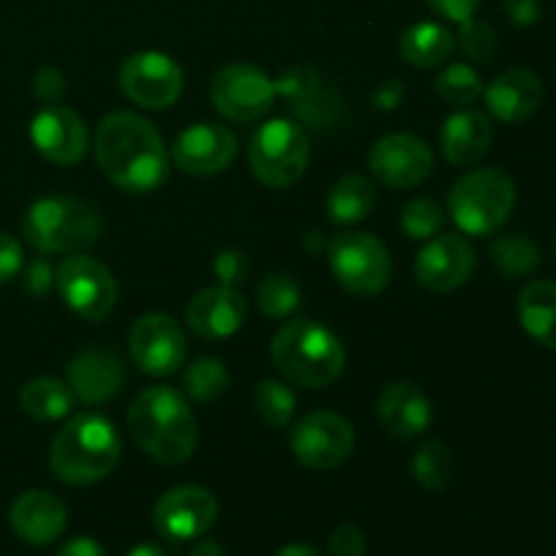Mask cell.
Segmentation results:
<instances>
[{"mask_svg": "<svg viewBox=\"0 0 556 556\" xmlns=\"http://www.w3.org/2000/svg\"><path fill=\"white\" fill-rule=\"evenodd\" d=\"M58 291L63 302L68 304L71 313L79 315L81 320H98L106 318L117 304V280L109 271L106 264L85 253H71L68 258L60 264L58 275Z\"/></svg>", "mask_w": 556, "mask_h": 556, "instance_id": "obj_9", "label": "cell"}, {"mask_svg": "<svg viewBox=\"0 0 556 556\" xmlns=\"http://www.w3.org/2000/svg\"><path fill=\"white\" fill-rule=\"evenodd\" d=\"M123 443L109 418L81 413L71 418L52 440L49 467L68 486H90L117 467Z\"/></svg>", "mask_w": 556, "mask_h": 556, "instance_id": "obj_4", "label": "cell"}, {"mask_svg": "<svg viewBox=\"0 0 556 556\" xmlns=\"http://www.w3.org/2000/svg\"><path fill=\"white\" fill-rule=\"evenodd\" d=\"M543 96L546 90H543L541 76L525 68L505 71L483 87L489 114L505 125H519L530 119L541 109Z\"/></svg>", "mask_w": 556, "mask_h": 556, "instance_id": "obj_21", "label": "cell"}, {"mask_svg": "<svg viewBox=\"0 0 556 556\" xmlns=\"http://www.w3.org/2000/svg\"><path fill=\"white\" fill-rule=\"evenodd\" d=\"M494 141V128L489 117L478 109H459V112L448 114L440 130V147H443V157L454 166H472V163L483 161Z\"/></svg>", "mask_w": 556, "mask_h": 556, "instance_id": "obj_24", "label": "cell"}, {"mask_svg": "<svg viewBox=\"0 0 556 556\" xmlns=\"http://www.w3.org/2000/svg\"><path fill=\"white\" fill-rule=\"evenodd\" d=\"M402 96H405V87H402V81L391 79V81H386V85H380V90L375 92L372 103H375V109H380V112H391V109L400 106Z\"/></svg>", "mask_w": 556, "mask_h": 556, "instance_id": "obj_44", "label": "cell"}, {"mask_svg": "<svg viewBox=\"0 0 556 556\" xmlns=\"http://www.w3.org/2000/svg\"><path fill=\"white\" fill-rule=\"evenodd\" d=\"M434 87H438V96L443 98L445 103L459 109L470 106V103H476L478 98L483 96L481 76H478V71L467 63L445 65V68L440 71Z\"/></svg>", "mask_w": 556, "mask_h": 556, "instance_id": "obj_33", "label": "cell"}, {"mask_svg": "<svg viewBox=\"0 0 556 556\" xmlns=\"http://www.w3.org/2000/svg\"><path fill=\"white\" fill-rule=\"evenodd\" d=\"M375 206V185L364 174H348L326 199V215L334 226H356L372 212Z\"/></svg>", "mask_w": 556, "mask_h": 556, "instance_id": "obj_27", "label": "cell"}, {"mask_svg": "<svg viewBox=\"0 0 556 556\" xmlns=\"http://www.w3.org/2000/svg\"><path fill=\"white\" fill-rule=\"evenodd\" d=\"M427 3L429 9L438 16H443V20L465 22L470 20V16H476L478 5H481L483 0H427Z\"/></svg>", "mask_w": 556, "mask_h": 556, "instance_id": "obj_41", "label": "cell"}, {"mask_svg": "<svg viewBox=\"0 0 556 556\" xmlns=\"http://www.w3.org/2000/svg\"><path fill=\"white\" fill-rule=\"evenodd\" d=\"M11 530L20 541L30 543V546H47V543L58 541L68 527V510H65L63 500L54 494L33 489V492L20 494L11 505Z\"/></svg>", "mask_w": 556, "mask_h": 556, "instance_id": "obj_22", "label": "cell"}, {"mask_svg": "<svg viewBox=\"0 0 556 556\" xmlns=\"http://www.w3.org/2000/svg\"><path fill=\"white\" fill-rule=\"evenodd\" d=\"M492 264L505 277H527L541 266V248L530 237L508 233L492 244Z\"/></svg>", "mask_w": 556, "mask_h": 556, "instance_id": "obj_30", "label": "cell"}, {"mask_svg": "<svg viewBox=\"0 0 556 556\" xmlns=\"http://www.w3.org/2000/svg\"><path fill=\"white\" fill-rule=\"evenodd\" d=\"M432 150L413 134H389L369 150V172L389 188H416L432 174Z\"/></svg>", "mask_w": 556, "mask_h": 556, "instance_id": "obj_15", "label": "cell"}, {"mask_svg": "<svg viewBox=\"0 0 556 556\" xmlns=\"http://www.w3.org/2000/svg\"><path fill=\"white\" fill-rule=\"evenodd\" d=\"M275 556H320V552L315 546H309V543H288Z\"/></svg>", "mask_w": 556, "mask_h": 556, "instance_id": "obj_46", "label": "cell"}, {"mask_svg": "<svg viewBox=\"0 0 556 556\" xmlns=\"http://www.w3.org/2000/svg\"><path fill=\"white\" fill-rule=\"evenodd\" d=\"M299 304H302V288L293 282V277L275 271V275H266L258 282V307L264 309L266 318H293Z\"/></svg>", "mask_w": 556, "mask_h": 556, "instance_id": "obj_31", "label": "cell"}, {"mask_svg": "<svg viewBox=\"0 0 556 556\" xmlns=\"http://www.w3.org/2000/svg\"><path fill=\"white\" fill-rule=\"evenodd\" d=\"M516 206V182L500 168H476L456 179L448 212L456 228L470 237H489L508 223Z\"/></svg>", "mask_w": 556, "mask_h": 556, "instance_id": "obj_6", "label": "cell"}, {"mask_svg": "<svg viewBox=\"0 0 556 556\" xmlns=\"http://www.w3.org/2000/svg\"><path fill=\"white\" fill-rule=\"evenodd\" d=\"M253 405L255 413L275 429L288 427L296 416V394L282 380H261L253 394Z\"/></svg>", "mask_w": 556, "mask_h": 556, "instance_id": "obj_32", "label": "cell"}, {"mask_svg": "<svg viewBox=\"0 0 556 556\" xmlns=\"http://www.w3.org/2000/svg\"><path fill=\"white\" fill-rule=\"evenodd\" d=\"M190 556H226V554H223L220 543H215V541H201V543H195L193 552H190Z\"/></svg>", "mask_w": 556, "mask_h": 556, "instance_id": "obj_47", "label": "cell"}, {"mask_svg": "<svg viewBox=\"0 0 556 556\" xmlns=\"http://www.w3.org/2000/svg\"><path fill=\"white\" fill-rule=\"evenodd\" d=\"M215 271L223 286H233V282L244 280V275H248V258L239 250H223L215 258Z\"/></svg>", "mask_w": 556, "mask_h": 556, "instance_id": "obj_39", "label": "cell"}, {"mask_svg": "<svg viewBox=\"0 0 556 556\" xmlns=\"http://www.w3.org/2000/svg\"><path fill=\"white\" fill-rule=\"evenodd\" d=\"M237 157V136L226 125L195 123L185 128L172 144V161L190 177H215Z\"/></svg>", "mask_w": 556, "mask_h": 556, "instance_id": "obj_17", "label": "cell"}, {"mask_svg": "<svg viewBox=\"0 0 556 556\" xmlns=\"http://www.w3.org/2000/svg\"><path fill=\"white\" fill-rule=\"evenodd\" d=\"M68 386L87 405H103L119 394L125 383L123 358L106 348H87L68 362Z\"/></svg>", "mask_w": 556, "mask_h": 556, "instance_id": "obj_20", "label": "cell"}, {"mask_svg": "<svg viewBox=\"0 0 556 556\" xmlns=\"http://www.w3.org/2000/svg\"><path fill=\"white\" fill-rule=\"evenodd\" d=\"M250 168L271 190L291 188L309 166V139L291 119H269L250 139Z\"/></svg>", "mask_w": 556, "mask_h": 556, "instance_id": "obj_7", "label": "cell"}, {"mask_svg": "<svg viewBox=\"0 0 556 556\" xmlns=\"http://www.w3.org/2000/svg\"><path fill=\"white\" fill-rule=\"evenodd\" d=\"M92 147L101 172L123 193H152L168 179V150L163 136L141 114H106L98 123Z\"/></svg>", "mask_w": 556, "mask_h": 556, "instance_id": "obj_1", "label": "cell"}, {"mask_svg": "<svg viewBox=\"0 0 556 556\" xmlns=\"http://www.w3.org/2000/svg\"><path fill=\"white\" fill-rule=\"evenodd\" d=\"M353 445H356V432L340 413H307L291 429L293 456L309 470H334L342 462H348Z\"/></svg>", "mask_w": 556, "mask_h": 556, "instance_id": "obj_12", "label": "cell"}, {"mask_svg": "<svg viewBox=\"0 0 556 556\" xmlns=\"http://www.w3.org/2000/svg\"><path fill=\"white\" fill-rule=\"evenodd\" d=\"M271 364L302 389H324L345 369L340 337L313 318H291L271 337Z\"/></svg>", "mask_w": 556, "mask_h": 556, "instance_id": "obj_3", "label": "cell"}, {"mask_svg": "<svg viewBox=\"0 0 556 556\" xmlns=\"http://www.w3.org/2000/svg\"><path fill=\"white\" fill-rule=\"evenodd\" d=\"M119 90L141 109H168L182 98L185 71L163 52H136L119 65Z\"/></svg>", "mask_w": 556, "mask_h": 556, "instance_id": "obj_11", "label": "cell"}, {"mask_svg": "<svg viewBox=\"0 0 556 556\" xmlns=\"http://www.w3.org/2000/svg\"><path fill=\"white\" fill-rule=\"evenodd\" d=\"M130 358L141 372L152 378L174 375L188 356V340L185 331L172 315L147 313L134 324L128 337Z\"/></svg>", "mask_w": 556, "mask_h": 556, "instance_id": "obj_13", "label": "cell"}, {"mask_svg": "<svg viewBox=\"0 0 556 556\" xmlns=\"http://www.w3.org/2000/svg\"><path fill=\"white\" fill-rule=\"evenodd\" d=\"M456 36L443 22H416L400 38V54L413 68H438L451 60Z\"/></svg>", "mask_w": 556, "mask_h": 556, "instance_id": "obj_25", "label": "cell"}, {"mask_svg": "<svg viewBox=\"0 0 556 556\" xmlns=\"http://www.w3.org/2000/svg\"><path fill=\"white\" fill-rule=\"evenodd\" d=\"M519 320L538 345L556 351V282L535 280L521 288Z\"/></svg>", "mask_w": 556, "mask_h": 556, "instance_id": "obj_26", "label": "cell"}, {"mask_svg": "<svg viewBox=\"0 0 556 556\" xmlns=\"http://www.w3.org/2000/svg\"><path fill=\"white\" fill-rule=\"evenodd\" d=\"M74 402L76 394L71 391V386L60 383L54 378L30 380L20 394L22 410L36 418V421H58V418L68 416Z\"/></svg>", "mask_w": 556, "mask_h": 556, "instance_id": "obj_28", "label": "cell"}, {"mask_svg": "<svg viewBox=\"0 0 556 556\" xmlns=\"http://www.w3.org/2000/svg\"><path fill=\"white\" fill-rule=\"evenodd\" d=\"M128 429L136 445L161 465H182L199 443V427L188 400L168 386H152L130 402Z\"/></svg>", "mask_w": 556, "mask_h": 556, "instance_id": "obj_2", "label": "cell"}, {"mask_svg": "<svg viewBox=\"0 0 556 556\" xmlns=\"http://www.w3.org/2000/svg\"><path fill=\"white\" fill-rule=\"evenodd\" d=\"M185 394L195 402H212L226 394L228 389V369L220 358L204 356L188 367L182 378Z\"/></svg>", "mask_w": 556, "mask_h": 556, "instance_id": "obj_34", "label": "cell"}, {"mask_svg": "<svg viewBox=\"0 0 556 556\" xmlns=\"http://www.w3.org/2000/svg\"><path fill=\"white\" fill-rule=\"evenodd\" d=\"M456 462L454 454L445 443L440 440H429L427 445L416 451L413 456V476L429 492H443L451 481H454Z\"/></svg>", "mask_w": 556, "mask_h": 556, "instance_id": "obj_29", "label": "cell"}, {"mask_svg": "<svg viewBox=\"0 0 556 556\" xmlns=\"http://www.w3.org/2000/svg\"><path fill=\"white\" fill-rule=\"evenodd\" d=\"M400 223L410 239H432L443 231L445 210L434 199H413L402 210Z\"/></svg>", "mask_w": 556, "mask_h": 556, "instance_id": "obj_35", "label": "cell"}, {"mask_svg": "<svg viewBox=\"0 0 556 556\" xmlns=\"http://www.w3.org/2000/svg\"><path fill=\"white\" fill-rule=\"evenodd\" d=\"M128 556H166V552L161 546H155V543H139V546L130 548Z\"/></svg>", "mask_w": 556, "mask_h": 556, "instance_id": "obj_48", "label": "cell"}, {"mask_svg": "<svg viewBox=\"0 0 556 556\" xmlns=\"http://www.w3.org/2000/svg\"><path fill=\"white\" fill-rule=\"evenodd\" d=\"M22 233L38 253H85L101 237V220L85 201L43 195L25 212Z\"/></svg>", "mask_w": 556, "mask_h": 556, "instance_id": "obj_5", "label": "cell"}, {"mask_svg": "<svg viewBox=\"0 0 556 556\" xmlns=\"http://www.w3.org/2000/svg\"><path fill=\"white\" fill-rule=\"evenodd\" d=\"M334 280L353 296H378L391 282L389 248L375 233L342 231L329 242Z\"/></svg>", "mask_w": 556, "mask_h": 556, "instance_id": "obj_8", "label": "cell"}, {"mask_svg": "<svg viewBox=\"0 0 556 556\" xmlns=\"http://www.w3.org/2000/svg\"><path fill=\"white\" fill-rule=\"evenodd\" d=\"M329 556H367V538L358 527L340 525L329 538Z\"/></svg>", "mask_w": 556, "mask_h": 556, "instance_id": "obj_37", "label": "cell"}, {"mask_svg": "<svg viewBox=\"0 0 556 556\" xmlns=\"http://www.w3.org/2000/svg\"><path fill=\"white\" fill-rule=\"evenodd\" d=\"M244 318H248V302L233 286L204 288L195 293V299H190L188 313H185L190 331L206 342L233 337L242 329Z\"/></svg>", "mask_w": 556, "mask_h": 556, "instance_id": "obj_19", "label": "cell"}, {"mask_svg": "<svg viewBox=\"0 0 556 556\" xmlns=\"http://www.w3.org/2000/svg\"><path fill=\"white\" fill-rule=\"evenodd\" d=\"M58 556H106V552H103L101 543L92 541V538H74V541H68L60 548Z\"/></svg>", "mask_w": 556, "mask_h": 556, "instance_id": "obj_45", "label": "cell"}, {"mask_svg": "<svg viewBox=\"0 0 556 556\" xmlns=\"http://www.w3.org/2000/svg\"><path fill=\"white\" fill-rule=\"evenodd\" d=\"M456 41H459V49L465 52V58L470 63H489L497 52V38H494V30L489 27V22L470 20L459 22V33H456Z\"/></svg>", "mask_w": 556, "mask_h": 556, "instance_id": "obj_36", "label": "cell"}, {"mask_svg": "<svg viewBox=\"0 0 556 556\" xmlns=\"http://www.w3.org/2000/svg\"><path fill=\"white\" fill-rule=\"evenodd\" d=\"M217 521V500L204 486L168 489L152 510L157 535L172 543H188L204 538Z\"/></svg>", "mask_w": 556, "mask_h": 556, "instance_id": "obj_14", "label": "cell"}, {"mask_svg": "<svg viewBox=\"0 0 556 556\" xmlns=\"http://www.w3.org/2000/svg\"><path fill=\"white\" fill-rule=\"evenodd\" d=\"M30 141L49 163L74 166L87 152L85 119L63 103H47L30 119Z\"/></svg>", "mask_w": 556, "mask_h": 556, "instance_id": "obj_18", "label": "cell"}, {"mask_svg": "<svg viewBox=\"0 0 556 556\" xmlns=\"http://www.w3.org/2000/svg\"><path fill=\"white\" fill-rule=\"evenodd\" d=\"M505 14L519 27H532L541 20V0H503Z\"/></svg>", "mask_w": 556, "mask_h": 556, "instance_id": "obj_42", "label": "cell"}, {"mask_svg": "<svg viewBox=\"0 0 556 556\" xmlns=\"http://www.w3.org/2000/svg\"><path fill=\"white\" fill-rule=\"evenodd\" d=\"M554 255H556V237H554Z\"/></svg>", "mask_w": 556, "mask_h": 556, "instance_id": "obj_49", "label": "cell"}, {"mask_svg": "<svg viewBox=\"0 0 556 556\" xmlns=\"http://www.w3.org/2000/svg\"><path fill=\"white\" fill-rule=\"evenodd\" d=\"M212 103L231 123H255L275 106L277 87L250 63H231L212 76Z\"/></svg>", "mask_w": 556, "mask_h": 556, "instance_id": "obj_10", "label": "cell"}, {"mask_svg": "<svg viewBox=\"0 0 556 556\" xmlns=\"http://www.w3.org/2000/svg\"><path fill=\"white\" fill-rule=\"evenodd\" d=\"M25 266V253L22 244L11 233H0V286L14 280Z\"/></svg>", "mask_w": 556, "mask_h": 556, "instance_id": "obj_38", "label": "cell"}, {"mask_svg": "<svg viewBox=\"0 0 556 556\" xmlns=\"http://www.w3.org/2000/svg\"><path fill=\"white\" fill-rule=\"evenodd\" d=\"M476 269V250L459 233L427 239L416 258V280L432 293H448L465 286Z\"/></svg>", "mask_w": 556, "mask_h": 556, "instance_id": "obj_16", "label": "cell"}, {"mask_svg": "<svg viewBox=\"0 0 556 556\" xmlns=\"http://www.w3.org/2000/svg\"><path fill=\"white\" fill-rule=\"evenodd\" d=\"M49 282H52V269H49L47 261L36 258L30 266H27L25 288L33 293V296H41V293H47Z\"/></svg>", "mask_w": 556, "mask_h": 556, "instance_id": "obj_43", "label": "cell"}, {"mask_svg": "<svg viewBox=\"0 0 556 556\" xmlns=\"http://www.w3.org/2000/svg\"><path fill=\"white\" fill-rule=\"evenodd\" d=\"M378 421L394 438L413 440L432 424V402L418 386L389 383L378 396Z\"/></svg>", "mask_w": 556, "mask_h": 556, "instance_id": "obj_23", "label": "cell"}, {"mask_svg": "<svg viewBox=\"0 0 556 556\" xmlns=\"http://www.w3.org/2000/svg\"><path fill=\"white\" fill-rule=\"evenodd\" d=\"M33 90L43 103H60L65 96V79L58 68H41L33 81Z\"/></svg>", "mask_w": 556, "mask_h": 556, "instance_id": "obj_40", "label": "cell"}]
</instances>
